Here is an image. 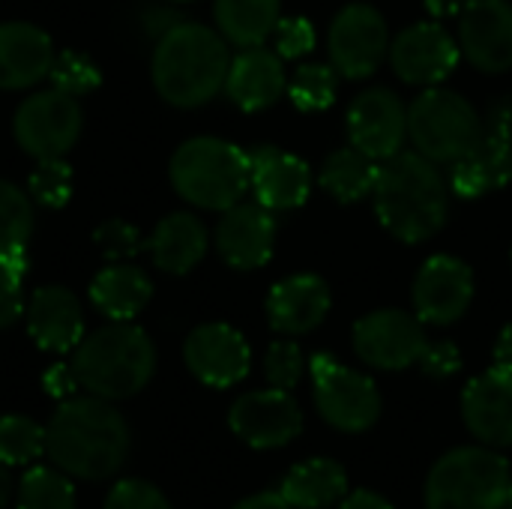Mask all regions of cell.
I'll use <instances>...</instances> for the list:
<instances>
[{
    "mask_svg": "<svg viewBox=\"0 0 512 509\" xmlns=\"http://www.w3.org/2000/svg\"><path fill=\"white\" fill-rule=\"evenodd\" d=\"M495 369L512 375V324H507L495 342Z\"/></svg>",
    "mask_w": 512,
    "mask_h": 509,
    "instance_id": "48",
    "label": "cell"
},
{
    "mask_svg": "<svg viewBox=\"0 0 512 509\" xmlns=\"http://www.w3.org/2000/svg\"><path fill=\"white\" fill-rule=\"evenodd\" d=\"M486 132H492L495 138H501L504 144L512 147V96H501L489 105L486 111Z\"/></svg>",
    "mask_w": 512,
    "mask_h": 509,
    "instance_id": "44",
    "label": "cell"
},
{
    "mask_svg": "<svg viewBox=\"0 0 512 509\" xmlns=\"http://www.w3.org/2000/svg\"><path fill=\"white\" fill-rule=\"evenodd\" d=\"M168 174L183 201L222 213L249 189V153L222 138H189L174 150Z\"/></svg>",
    "mask_w": 512,
    "mask_h": 509,
    "instance_id": "5",
    "label": "cell"
},
{
    "mask_svg": "<svg viewBox=\"0 0 512 509\" xmlns=\"http://www.w3.org/2000/svg\"><path fill=\"white\" fill-rule=\"evenodd\" d=\"M228 426L252 450H279L303 432V411L288 390L270 387L240 396L228 411Z\"/></svg>",
    "mask_w": 512,
    "mask_h": 509,
    "instance_id": "12",
    "label": "cell"
},
{
    "mask_svg": "<svg viewBox=\"0 0 512 509\" xmlns=\"http://www.w3.org/2000/svg\"><path fill=\"white\" fill-rule=\"evenodd\" d=\"M153 297L147 273L132 264H111L90 282V300L108 321H132Z\"/></svg>",
    "mask_w": 512,
    "mask_h": 509,
    "instance_id": "27",
    "label": "cell"
},
{
    "mask_svg": "<svg viewBox=\"0 0 512 509\" xmlns=\"http://www.w3.org/2000/svg\"><path fill=\"white\" fill-rule=\"evenodd\" d=\"M273 39H276V54L282 60H297V57H306L312 48H315V27L309 18H279L276 30H273Z\"/></svg>",
    "mask_w": 512,
    "mask_h": 509,
    "instance_id": "41",
    "label": "cell"
},
{
    "mask_svg": "<svg viewBox=\"0 0 512 509\" xmlns=\"http://www.w3.org/2000/svg\"><path fill=\"white\" fill-rule=\"evenodd\" d=\"M234 509H294L279 492H258V495H249L246 501H240Z\"/></svg>",
    "mask_w": 512,
    "mask_h": 509,
    "instance_id": "47",
    "label": "cell"
},
{
    "mask_svg": "<svg viewBox=\"0 0 512 509\" xmlns=\"http://www.w3.org/2000/svg\"><path fill=\"white\" fill-rule=\"evenodd\" d=\"M282 0H216L213 15L225 42L237 48L264 45L279 24Z\"/></svg>",
    "mask_w": 512,
    "mask_h": 509,
    "instance_id": "29",
    "label": "cell"
},
{
    "mask_svg": "<svg viewBox=\"0 0 512 509\" xmlns=\"http://www.w3.org/2000/svg\"><path fill=\"white\" fill-rule=\"evenodd\" d=\"M132 447L129 426L114 402L99 396H72L57 405L45 426V456L75 480L114 477Z\"/></svg>",
    "mask_w": 512,
    "mask_h": 509,
    "instance_id": "1",
    "label": "cell"
},
{
    "mask_svg": "<svg viewBox=\"0 0 512 509\" xmlns=\"http://www.w3.org/2000/svg\"><path fill=\"white\" fill-rule=\"evenodd\" d=\"M336 93H339V72L333 69V63H303L288 81L291 102L306 114L330 108Z\"/></svg>",
    "mask_w": 512,
    "mask_h": 509,
    "instance_id": "33",
    "label": "cell"
},
{
    "mask_svg": "<svg viewBox=\"0 0 512 509\" xmlns=\"http://www.w3.org/2000/svg\"><path fill=\"white\" fill-rule=\"evenodd\" d=\"M42 387H45V393L54 396L57 402H66V399H72V396L81 390V384H78V378H75V372H72V363H54V366L42 375Z\"/></svg>",
    "mask_w": 512,
    "mask_h": 509,
    "instance_id": "43",
    "label": "cell"
},
{
    "mask_svg": "<svg viewBox=\"0 0 512 509\" xmlns=\"http://www.w3.org/2000/svg\"><path fill=\"white\" fill-rule=\"evenodd\" d=\"M183 360L189 372L216 390L234 387L249 375L252 351L243 333H237L228 324H201L186 336Z\"/></svg>",
    "mask_w": 512,
    "mask_h": 509,
    "instance_id": "17",
    "label": "cell"
},
{
    "mask_svg": "<svg viewBox=\"0 0 512 509\" xmlns=\"http://www.w3.org/2000/svg\"><path fill=\"white\" fill-rule=\"evenodd\" d=\"M279 495L294 509H327L348 495V474L336 459H309L285 474Z\"/></svg>",
    "mask_w": 512,
    "mask_h": 509,
    "instance_id": "28",
    "label": "cell"
},
{
    "mask_svg": "<svg viewBox=\"0 0 512 509\" xmlns=\"http://www.w3.org/2000/svg\"><path fill=\"white\" fill-rule=\"evenodd\" d=\"M510 486V462L498 450L456 447L426 477V509H504Z\"/></svg>",
    "mask_w": 512,
    "mask_h": 509,
    "instance_id": "6",
    "label": "cell"
},
{
    "mask_svg": "<svg viewBox=\"0 0 512 509\" xmlns=\"http://www.w3.org/2000/svg\"><path fill=\"white\" fill-rule=\"evenodd\" d=\"M459 48L480 72L498 75L512 69V3L465 0L459 12Z\"/></svg>",
    "mask_w": 512,
    "mask_h": 509,
    "instance_id": "15",
    "label": "cell"
},
{
    "mask_svg": "<svg viewBox=\"0 0 512 509\" xmlns=\"http://www.w3.org/2000/svg\"><path fill=\"white\" fill-rule=\"evenodd\" d=\"M51 39L27 24L6 21L0 24V90H24L48 78L54 63Z\"/></svg>",
    "mask_w": 512,
    "mask_h": 509,
    "instance_id": "24",
    "label": "cell"
},
{
    "mask_svg": "<svg viewBox=\"0 0 512 509\" xmlns=\"http://www.w3.org/2000/svg\"><path fill=\"white\" fill-rule=\"evenodd\" d=\"M450 168V189L459 198H483L495 189H504L512 180V147L486 132L462 159Z\"/></svg>",
    "mask_w": 512,
    "mask_h": 509,
    "instance_id": "25",
    "label": "cell"
},
{
    "mask_svg": "<svg viewBox=\"0 0 512 509\" xmlns=\"http://www.w3.org/2000/svg\"><path fill=\"white\" fill-rule=\"evenodd\" d=\"M372 198L381 225L402 243H426L447 225V180L441 177L438 165L417 150H402L378 162Z\"/></svg>",
    "mask_w": 512,
    "mask_h": 509,
    "instance_id": "2",
    "label": "cell"
},
{
    "mask_svg": "<svg viewBox=\"0 0 512 509\" xmlns=\"http://www.w3.org/2000/svg\"><path fill=\"white\" fill-rule=\"evenodd\" d=\"M264 375H267V384L276 387V390H294L297 381L303 378V351L297 342H273L267 348V357H264Z\"/></svg>",
    "mask_w": 512,
    "mask_h": 509,
    "instance_id": "38",
    "label": "cell"
},
{
    "mask_svg": "<svg viewBox=\"0 0 512 509\" xmlns=\"http://www.w3.org/2000/svg\"><path fill=\"white\" fill-rule=\"evenodd\" d=\"M231 54L225 36L198 21H180L156 39L150 75L156 93L177 108H198L225 90Z\"/></svg>",
    "mask_w": 512,
    "mask_h": 509,
    "instance_id": "3",
    "label": "cell"
},
{
    "mask_svg": "<svg viewBox=\"0 0 512 509\" xmlns=\"http://www.w3.org/2000/svg\"><path fill=\"white\" fill-rule=\"evenodd\" d=\"M249 186L267 210H294L312 192V171L300 156L258 144L249 150Z\"/></svg>",
    "mask_w": 512,
    "mask_h": 509,
    "instance_id": "19",
    "label": "cell"
},
{
    "mask_svg": "<svg viewBox=\"0 0 512 509\" xmlns=\"http://www.w3.org/2000/svg\"><path fill=\"white\" fill-rule=\"evenodd\" d=\"M462 48L441 24H411L390 45L393 72L405 84L438 87L459 63Z\"/></svg>",
    "mask_w": 512,
    "mask_h": 509,
    "instance_id": "16",
    "label": "cell"
},
{
    "mask_svg": "<svg viewBox=\"0 0 512 509\" xmlns=\"http://www.w3.org/2000/svg\"><path fill=\"white\" fill-rule=\"evenodd\" d=\"M375 180H378V162L369 159L357 147L333 150L321 165L324 192L342 204H354V201H363L366 195H372Z\"/></svg>",
    "mask_w": 512,
    "mask_h": 509,
    "instance_id": "30",
    "label": "cell"
},
{
    "mask_svg": "<svg viewBox=\"0 0 512 509\" xmlns=\"http://www.w3.org/2000/svg\"><path fill=\"white\" fill-rule=\"evenodd\" d=\"M48 81H51V87H57L69 96H87L99 87L102 75L90 57H84L78 51H60V54H54Z\"/></svg>",
    "mask_w": 512,
    "mask_h": 509,
    "instance_id": "35",
    "label": "cell"
},
{
    "mask_svg": "<svg viewBox=\"0 0 512 509\" xmlns=\"http://www.w3.org/2000/svg\"><path fill=\"white\" fill-rule=\"evenodd\" d=\"M45 456V429L24 414L0 417V462L9 468H30Z\"/></svg>",
    "mask_w": 512,
    "mask_h": 509,
    "instance_id": "32",
    "label": "cell"
},
{
    "mask_svg": "<svg viewBox=\"0 0 512 509\" xmlns=\"http://www.w3.org/2000/svg\"><path fill=\"white\" fill-rule=\"evenodd\" d=\"M429 3V12L435 15H447V12H462L465 0H426Z\"/></svg>",
    "mask_w": 512,
    "mask_h": 509,
    "instance_id": "50",
    "label": "cell"
},
{
    "mask_svg": "<svg viewBox=\"0 0 512 509\" xmlns=\"http://www.w3.org/2000/svg\"><path fill=\"white\" fill-rule=\"evenodd\" d=\"M426 345L429 336L423 321L402 309H378L354 324V351L372 369L402 372L420 363Z\"/></svg>",
    "mask_w": 512,
    "mask_h": 509,
    "instance_id": "11",
    "label": "cell"
},
{
    "mask_svg": "<svg viewBox=\"0 0 512 509\" xmlns=\"http://www.w3.org/2000/svg\"><path fill=\"white\" fill-rule=\"evenodd\" d=\"M33 234V201L15 183L0 180V258L27 249Z\"/></svg>",
    "mask_w": 512,
    "mask_h": 509,
    "instance_id": "34",
    "label": "cell"
},
{
    "mask_svg": "<svg viewBox=\"0 0 512 509\" xmlns=\"http://www.w3.org/2000/svg\"><path fill=\"white\" fill-rule=\"evenodd\" d=\"M330 288L312 273L288 276L267 294V321L282 336H303L321 327L330 312Z\"/></svg>",
    "mask_w": 512,
    "mask_h": 509,
    "instance_id": "22",
    "label": "cell"
},
{
    "mask_svg": "<svg viewBox=\"0 0 512 509\" xmlns=\"http://www.w3.org/2000/svg\"><path fill=\"white\" fill-rule=\"evenodd\" d=\"M171 3H186V0H171Z\"/></svg>",
    "mask_w": 512,
    "mask_h": 509,
    "instance_id": "52",
    "label": "cell"
},
{
    "mask_svg": "<svg viewBox=\"0 0 512 509\" xmlns=\"http://www.w3.org/2000/svg\"><path fill=\"white\" fill-rule=\"evenodd\" d=\"M462 417L468 432L492 447H512V375L501 369H489L477 375L462 393Z\"/></svg>",
    "mask_w": 512,
    "mask_h": 509,
    "instance_id": "20",
    "label": "cell"
},
{
    "mask_svg": "<svg viewBox=\"0 0 512 509\" xmlns=\"http://www.w3.org/2000/svg\"><path fill=\"white\" fill-rule=\"evenodd\" d=\"M348 138L351 147L363 150L375 162L402 153V144L408 138L405 102L387 87L363 90L348 108Z\"/></svg>",
    "mask_w": 512,
    "mask_h": 509,
    "instance_id": "13",
    "label": "cell"
},
{
    "mask_svg": "<svg viewBox=\"0 0 512 509\" xmlns=\"http://www.w3.org/2000/svg\"><path fill=\"white\" fill-rule=\"evenodd\" d=\"M411 300L423 324H456L474 300V273L453 255H435L420 267Z\"/></svg>",
    "mask_w": 512,
    "mask_h": 509,
    "instance_id": "14",
    "label": "cell"
},
{
    "mask_svg": "<svg viewBox=\"0 0 512 509\" xmlns=\"http://www.w3.org/2000/svg\"><path fill=\"white\" fill-rule=\"evenodd\" d=\"M12 492H15V483H12V474H9V465H3L0 462V509L9 504V498H12Z\"/></svg>",
    "mask_w": 512,
    "mask_h": 509,
    "instance_id": "49",
    "label": "cell"
},
{
    "mask_svg": "<svg viewBox=\"0 0 512 509\" xmlns=\"http://www.w3.org/2000/svg\"><path fill=\"white\" fill-rule=\"evenodd\" d=\"M18 509H75L72 477L60 468L30 465L18 483Z\"/></svg>",
    "mask_w": 512,
    "mask_h": 509,
    "instance_id": "31",
    "label": "cell"
},
{
    "mask_svg": "<svg viewBox=\"0 0 512 509\" xmlns=\"http://www.w3.org/2000/svg\"><path fill=\"white\" fill-rule=\"evenodd\" d=\"M420 369H423V375H429L435 381L453 378L462 369V354L453 342H429L426 351L420 354Z\"/></svg>",
    "mask_w": 512,
    "mask_h": 509,
    "instance_id": "42",
    "label": "cell"
},
{
    "mask_svg": "<svg viewBox=\"0 0 512 509\" xmlns=\"http://www.w3.org/2000/svg\"><path fill=\"white\" fill-rule=\"evenodd\" d=\"M93 243L102 249V255L108 261H120V258H129V255H135V252L144 249V237L138 234V228L129 225V222H123V219L102 222L93 231Z\"/></svg>",
    "mask_w": 512,
    "mask_h": 509,
    "instance_id": "40",
    "label": "cell"
},
{
    "mask_svg": "<svg viewBox=\"0 0 512 509\" xmlns=\"http://www.w3.org/2000/svg\"><path fill=\"white\" fill-rule=\"evenodd\" d=\"M144 30L153 36V39H162L171 27H177L183 18H180V12H174V9H168V6H153V9H147L144 12Z\"/></svg>",
    "mask_w": 512,
    "mask_h": 509,
    "instance_id": "45",
    "label": "cell"
},
{
    "mask_svg": "<svg viewBox=\"0 0 512 509\" xmlns=\"http://www.w3.org/2000/svg\"><path fill=\"white\" fill-rule=\"evenodd\" d=\"M72 372L84 393L120 402L141 393L156 372V348L132 321H111L72 351Z\"/></svg>",
    "mask_w": 512,
    "mask_h": 509,
    "instance_id": "4",
    "label": "cell"
},
{
    "mask_svg": "<svg viewBox=\"0 0 512 509\" xmlns=\"http://www.w3.org/2000/svg\"><path fill=\"white\" fill-rule=\"evenodd\" d=\"M84 126V114L78 105V96H69L57 87L39 90L27 96L12 120V132L18 147L39 159H63Z\"/></svg>",
    "mask_w": 512,
    "mask_h": 509,
    "instance_id": "9",
    "label": "cell"
},
{
    "mask_svg": "<svg viewBox=\"0 0 512 509\" xmlns=\"http://www.w3.org/2000/svg\"><path fill=\"white\" fill-rule=\"evenodd\" d=\"M288 90V75L282 66V57L264 45L243 48L237 57H231L225 93L228 99L243 111H264Z\"/></svg>",
    "mask_w": 512,
    "mask_h": 509,
    "instance_id": "23",
    "label": "cell"
},
{
    "mask_svg": "<svg viewBox=\"0 0 512 509\" xmlns=\"http://www.w3.org/2000/svg\"><path fill=\"white\" fill-rule=\"evenodd\" d=\"M309 369H312L315 408L327 426H333L336 432L360 435L378 423L381 393L369 375L342 366L330 354H315Z\"/></svg>",
    "mask_w": 512,
    "mask_h": 509,
    "instance_id": "8",
    "label": "cell"
},
{
    "mask_svg": "<svg viewBox=\"0 0 512 509\" xmlns=\"http://www.w3.org/2000/svg\"><path fill=\"white\" fill-rule=\"evenodd\" d=\"M24 276H27V249L0 258V330L18 324L27 309L21 294Z\"/></svg>",
    "mask_w": 512,
    "mask_h": 509,
    "instance_id": "36",
    "label": "cell"
},
{
    "mask_svg": "<svg viewBox=\"0 0 512 509\" xmlns=\"http://www.w3.org/2000/svg\"><path fill=\"white\" fill-rule=\"evenodd\" d=\"M330 63L342 78L360 81L378 72L390 54V30L372 3H348L327 33Z\"/></svg>",
    "mask_w": 512,
    "mask_h": 509,
    "instance_id": "10",
    "label": "cell"
},
{
    "mask_svg": "<svg viewBox=\"0 0 512 509\" xmlns=\"http://www.w3.org/2000/svg\"><path fill=\"white\" fill-rule=\"evenodd\" d=\"M483 135H486L483 117L456 90L426 87L408 105V138L414 150L435 165H453Z\"/></svg>",
    "mask_w": 512,
    "mask_h": 509,
    "instance_id": "7",
    "label": "cell"
},
{
    "mask_svg": "<svg viewBox=\"0 0 512 509\" xmlns=\"http://www.w3.org/2000/svg\"><path fill=\"white\" fill-rule=\"evenodd\" d=\"M30 195L36 204L60 210L72 198V168L63 159H39L30 174Z\"/></svg>",
    "mask_w": 512,
    "mask_h": 509,
    "instance_id": "37",
    "label": "cell"
},
{
    "mask_svg": "<svg viewBox=\"0 0 512 509\" xmlns=\"http://www.w3.org/2000/svg\"><path fill=\"white\" fill-rule=\"evenodd\" d=\"M216 252L234 270H258L273 258L276 246V219L264 204H234L222 210V219L213 234Z\"/></svg>",
    "mask_w": 512,
    "mask_h": 509,
    "instance_id": "18",
    "label": "cell"
},
{
    "mask_svg": "<svg viewBox=\"0 0 512 509\" xmlns=\"http://www.w3.org/2000/svg\"><path fill=\"white\" fill-rule=\"evenodd\" d=\"M207 243L210 237L198 216L171 213L153 228V234L144 240V249L153 255V264L159 270L183 276L201 264V258L207 255Z\"/></svg>",
    "mask_w": 512,
    "mask_h": 509,
    "instance_id": "26",
    "label": "cell"
},
{
    "mask_svg": "<svg viewBox=\"0 0 512 509\" xmlns=\"http://www.w3.org/2000/svg\"><path fill=\"white\" fill-rule=\"evenodd\" d=\"M30 339L51 354H69L84 339V315L81 303L69 288L45 285L36 288L24 309Z\"/></svg>",
    "mask_w": 512,
    "mask_h": 509,
    "instance_id": "21",
    "label": "cell"
},
{
    "mask_svg": "<svg viewBox=\"0 0 512 509\" xmlns=\"http://www.w3.org/2000/svg\"><path fill=\"white\" fill-rule=\"evenodd\" d=\"M339 509H393V504L387 498H381L378 492H369V489H360V492H351L339 501Z\"/></svg>",
    "mask_w": 512,
    "mask_h": 509,
    "instance_id": "46",
    "label": "cell"
},
{
    "mask_svg": "<svg viewBox=\"0 0 512 509\" xmlns=\"http://www.w3.org/2000/svg\"><path fill=\"white\" fill-rule=\"evenodd\" d=\"M507 509H512V486H510V498H507Z\"/></svg>",
    "mask_w": 512,
    "mask_h": 509,
    "instance_id": "51",
    "label": "cell"
},
{
    "mask_svg": "<svg viewBox=\"0 0 512 509\" xmlns=\"http://www.w3.org/2000/svg\"><path fill=\"white\" fill-rule=\"evenodd\" d=\"M105 509H171L168 498L147 480L126 477L117 480L105 498Z\"/></svg>",
    "mask_w": 512,
    "mask_h": 509,
    "instance_id": "39",
    "label": "cell"
}]
</instances>
